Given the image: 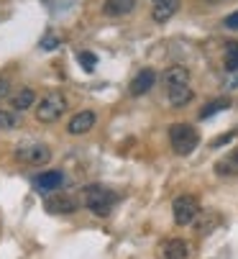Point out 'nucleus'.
I'll list each match as a JSON object with an SVG mask.
<instances>
[{"mask_svg":"<svg viewBox=\"0 0 238 259\" xmlns=\"http://www.w3.org/2000/svg\"><path fill=\"white\" fill-rule=\"evenodd\" d=\"M230 139H235V131H228L225 136H218V139L213 141V146H223V144H228Z\"/></svg>","mask_w":238,"mask_h":259,"instance_id":"23","label":"nucleus"},{"mask_svg":"<svg viewBox=\"0 0 238 259\" xmlns=\"http://www.w3.org/2000/svg\"><path fill=\"white\" fill-rule=\"evenodd\" d=\"M154 3H162V0H154Z\"/></svg>","mask_w":238,"mask_h":259,"instance_id":"25","label":"nucleus"},{"mask_svg":"<svg viewBox=\"0 0 238 259\" xmlns=\"http://www.w3.org/2000/svg\"><path fill=\"white\" fill-rule=\"evenodd\" d=\"M164 259H189V246L182 239H172L164 246Z\"/></svg>","mask_w":238,"mask_h":259,"instance_id":"14","label":"nucleus"},{"mask_svg":"<svg viewBox=\"0 0 238 259\" xmlns=\"http://www.w3.org/2000/svg\"><path fill=\"white\" fill-rule=\"evenodd\" d=\"M177 11H179V0H162V3H156V6H154L151 18H154L156 23H167Z\"/></svg>","mask_w":238,"mask_h":259,"instance_id":"12","label":"nucleus"},{"mask_svg":"<svg viewBox=\"0 0 238 259\" xmlns=\"http://www.w3.org/2000/svg\"><path fill=\"white\" fill-rule=\"evenodd\" d=\"M64 110H67V98L59 90H49L36 103V121L38 123H54L64 116Z\"/></svg>","mask_w":238,"mask_h":259,"instance_id":"2","label":"nucleus"},{"mask_svg":"<svg viewBox=\"0 0 238 259\" xmlns=\"http://www.w3.org/2000/svg\"><path fill=\"white\" fill-rule=\"evenodd\" d=\"M44 208H46V213H52V215H72V213L79 208V200L72 198L69 193H52V195L44 200Z\"/></svg>","mask_w":238,"mask_h":259,"instance_id":"6","label":"nucleus"},{"mask_svg":"<svg viewBox=\"0 0 238 259\" xmlns=\"http://www.w3.org/2000/svg\"><path fill=\"white\" fill-rule=\"evenodd\" d=\"M95 113L92 110H79L77 116H72L69 118V123H67V131L72 134V136H82V134H87V131H92V126H95Z\"/></svg>","mask_w":238,"mask_h":259,"instance_id":"7","label":"nucleus"},{"mask_svg":"<svg viewBox=\"0 0 238 259\" xmlns=\"http://www.w3.org/2000/svg\"><path fill=\"white\" fill-rule=\"evenodd\" d=\"M154 82H156V72H154V69H141L138 75L131 80L128 93H131L133 98H141V95H146V93L154 88Z\"/></svg>","mask_w":238,"mask_h":259,"instance_id":"8","label":"nucleus"},{"mask_svg":"<svg viewBox=\"0 0 238 259\" xmlns=\"http://www.w3.org/2000/svg\"><path fill=\"white\" fill-rule=\"evenodd\" d=\"M21 126V116H18V110H6V108H0V131H11V128H18Z\"/></svg>","mask_w":238,"mask_h":259,"instance_id":"18","label":"nucleus"},{"mask_svg":"<svg viewBox=\"0 0 238 259\" xmlns=\"http://www.w3.org/2000/svg\"><path fill=\"white\" fill-rule=\"evenodd\" d=\"M6 93H8V82H6L3 77H0V98H3Z\"/></svg>","mask_w":238,"mask_h":259,"instance_id":"24","label":"nucleus"},{"mask_svg":"<svg viewBox=\"0 0 238 259\" xmlns=\"http://www.w3.org/2000/svg\"><path fill=\"white\" fill-rule=\"evenodd\" d=\"M167 98H169V103H172L174 108H182V105H187V103L192 100V90H189V85L174 88V90H167Z\"/></svg>","mask_w":238,"mask_h":259,"instance_id":"17","label":"nucleus"},{"mask_svg":"<svg viewBox=\"0 0 238 259\" xmlns=\"http://www.w3.org/2000/svg\"><path fill=\"white\" fill-rule=\"evenodd\" d=\"M64 172L62 169H49V172H41L36 177V188L41 190V193H54V190H59L62 185H64Z\"/></svg>","mask_w":238,"mask_h":259,"instance_id":"10","label":"nucleus"},{"mask_svg":"<svg viewBox=\"0 0 238 259\" xmlns=\"http://www.w3.org/2000/svg\"><path fill=\"white\" fill-rule=\"evenodd\" d=\"M228 108H230V100H228V98L210 100V103H205V105H203V110H200V121H208V118L218 116L220 110H228Z\"/></svg>","mask_w":238,"mask_h":259,"instance_id":"16","label":"nucleus"},{"mask_svg":"<svg viewBox=\"0 0 238 259\" xmlns=\"http://www.w3.org/2000/svg\"><path fill=\"white\" fill-rule=\"evenodd\" d=\"M162 82H164V88H167V90L184 88V85H189V69H187V67H182V64H172V67L164 72Z\"/></svg>","mask_w":238,"mask_h":259,"instance_id":"9","label":"nucleus"},{"mask_svg":"<svg viewBox=\"0 0 238 259\" xmlns=\"http://www.w3.org/2000/svg\"><path fill=\"white\" fill-rule=\"evenodd\" d=\"M172 213H174V224L177 226H189L200 215V203L195 195H179L172 203Z\"/></svg>","mask_w":238,"mask_h":259,"instance_id":"4","label":"nucleus"},{"mask_svg":"<svg viewBox=\"0 0 238 259\" xmlns=\"http://www.w3.org/2000/svg\"><path fill=\"white\" fill-rule=\"evenodd\" d=\"M57 47H59V41L54 39V36H52V33H46V36H44V39H41V49H46V52H52V49H57Z\"/></svg>","mask_w":238,"mask_h":259,"instance_id":"21","label":"nucleus"},{"mask_svg":"<svg viewBox=\"0 0 238 259\" xmlns=\"http://www.w3.org/2000/svg\"><path fill=\"white\" fill-rule=\"evenodd\" d=\"M215 172L218 175H238V146H235V149H230L223 159H218L215 162Z\"/></svg>","mask_w":238,"mask_h":259,"instance_id":"13","label":"nucleus"},{"mask_svg":"<svg viewBox=\"0 0 238 259\" xmlns=\"http://www.w3.org/2000/svg\"><path fill=\"white\" fill-rule=\"evenodd\" d=\"M169 144H172V149L179 157H187V154H192L197 149L200 134H197L189 123H172L169 126Z\"/></svg>","mask_w":238,"mask_h":259,"instance_id":"3","label":"nucleus"},{"mask_svg":"<svg viewBox=\"0 0 238 259\" xmlns=\"http://www.w3.org/2000/svg\"><path fill=\"white\" fill-rule=\"evenodd\" d=\"M33 103H36V95H33L31 88H21V90L11 98V108H13V110H28Z\"/></svg>","mask_w":238,"mask_h":259,"instance_id":"15","label":"nucleus"},{"mask_svg":"<svg viewBox=\"0 0 238 259\" xmlns=\"http://www.w3.org/2000/svg\"><path fill=\"white\" fill-rule=\"evenodd\" d=\"M79 203H82L85 208H90L95 215L105 218V215H110L113 205L118 203V195H115L113 190L103 188V185H87V188H82Z\"/></svg>","mask_w":238,"mask_h":259,"instance_id":"1","label":"nucleus"},{"mask_svg":"<svg viewBox=\"0 0 238 259\" xmlns=\"http://www.w3.org/2000/svg\"><path fill=\"white\" fill-rule=\"evenodd\" d=\"M77 62L82 64L87 72H92V69H95V64H98V57H95V54H90V52H79V54H77Z\"/></svg>","mask_w":238,"mask_h":259,"instance_id":"20","label":"nucleus"},{"mask_svg":"<svg viewBox=\"0 0 238 259\" xmlns=\"http://www.w3.org/2000/svg\"><path fill=\"white\" fill-rule=\"evenodd\" d=\"M16 159L21 164H28V167H41L52 159V149L46 144H26L16 152Z\"/></svg>","mask_w":238,"mask_h":259,"instance_id":"5","label":"nucleus"},{"mask_svg":"<svg viewBox=\"0 0 238 259\" xmlns=\"http://www.w3.org/2000/svg\"><path fill=\"white\" fill-rule=\"evenodd\" d=\"M133 8H136V0H105V3H103V13L110 16V18L128 16Z\"/></svg>","mask_w":238,"mask_h":259,"instance_id":"11","label":"nucleus"},{"mask_svg":"<svg viewBox=\"0 0 238 259\" xmlns=\"http://www.w3.org/2000/svg\"><path fill=\"white\" fill-rule=\"evenodd\" d=\"M225 69L228 72H238V41H228L225 44Z\"/></svg>","mask_w":238,"mask_h":259,"instance_id":"19","label":"nucleus"},{"mask_svg":"<svg viewBox=\"0 0 238 259\" xmlns=\"http://www.w3.org/2000/svg\"><path fill=\"white\" fill-rule=\"evenodd\" d=\"M223 26H225V28H230V31H238V11H235V13H230V16H225Z\"/></svg>","mask_w":238,"mask_h":259,"instance_id":"22","label":"nucleus"}]
</instances>
